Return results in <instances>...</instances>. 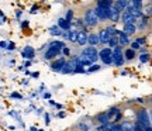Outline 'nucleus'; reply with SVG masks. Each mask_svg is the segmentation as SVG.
Here are the masks:
<instances>
[{"mask_svg":"<svg viewBox=\"0 0 152 131\" xmlns=\"http://www.w3.org/2000/svg\"><path fill=\"white\" fill-rule=\"evenodd\" d=\"M109 131H111V130H109Z\"/></svg>","mask_w":152,"mask_h":131,"instance_id":"obj_44","label":"nucleus"},{"mask_svg":"<svg viewBox=\"0 0 152 131\" xmlns=\"http://www.w3.org/2000/svg\"><path fill=\"white\" fill-rule=\"evenodd\" d=\"M110 117H111V116H110L109 113H102V114L97 116V120H99V123H102L103 126H106V124H109Z\"/></svg>","mask_w":152,"mask_h":131,"instance_id":"obj_14","label":"nucleus"},{"mask_svg":"<svg viewBox=\"0 0 152 131\" xmlns=\"http://www.w3.org/2000/svg\"><path fill=\"white\" fill-rule=\"evenodd\" d=\"M23 56H26V58H34V49L31 47H27V48L24 49V52H23Z\"/></svg>","mask_w":152,"mask_h":131,"instance_id":"obj_22","label":"nucleus"},{"mask_svg":"<svg viewBox=\"0 0 152 131\" xmlns=\"http://www.w3.org/2000/svg\"><path fill=\"white\" fill-rule=\"evenodd\" d=\"M120 45V38L118 35H115V37H111V40H110L109 42V47L110 48H115V47H118Z\"/></svg>","mask_w":152,"mask_h":131,"instance_id":"obj_21","label":"nucleus"},{"mask_svg":"<svg viewBox=\"0 0 152 131\" xmlns=\"http://www.w3.org/2000/svg\"><path fill=\"white\" fill-rule=\"evenodd\" d=\"M127 35H132V34L137 31V27L134 26V24H125L124 26V30H123Z\"/></svg>","mask_w":152,"mask_h":131,"instance_id":"obj_16","label":"nucleus"},{"mask_svg":"<svg viewBox=\"0 0 152 131\" xmlns=\"http://www.w3.org/2000/svg\"><path fill=\"white\" fill-rule=\"evenodd\" d=\"M99 42H100V37H99L97 34H90L89 35V44H90V47H94Z\"/></svg>","mask_w":152,"mask_h":131,"instance_id":"obj_17","label":"nucleus"},{"mask_svg":"<svg viewBox=\"0 0 152 131\" xmlns=\"http://www.w3.org/2000/svg\"><path fill=\"white\" fill-rule=\"evenodd\" d=\"M149 1H151V3H152V0H149Z\"/></svg>","mask_w":152,"mask_h":131,"instance_id":"obj_43","label":"nucleus"},{"mask_svg":"<svg viewBox=\"0 0 152 131\" xmlns=\"http://www.w3.org/2000/svg\"><path fill=\"white\" fill-rule=\"evenodd\" d=\"M85 21H86L87 26L94 27L99 21V17H97V14H96V10H87L86 14H85Z\"/></svg>","mask_w":152,"mask_h":131,"instance_id":"obj_2","label":"nucleus"},{"mask_svg":"<svg viewBox=\"0 0 152 131\" xmlns=\"http://www.w3.org/2000/svg\"><path fill=\"white\" fill-rule=\"evenodd\" d=\"M49 47H54V48H59V49H62V48H65V44L62 42V41H52Z\"/></svg>","mask_w":152,"mask_h":131,"instance_id":"obj_24","label":"nucleus"},{"mask_svg":"<svg viewBox=\"0 0 152 131\" xmlns=\"http://www.w3.org/2000/svg\"><path fill=\"white\" fill-rule=\"evenodd\" d=\"M58 117H59V119H64V117H65V113H59V114H58Z\"/></svg>","mask_w":152,"mask_h":131,"instance_id":"obj_39","label":"nucleus"},{"mask_svg":"<svg viewBox=\"0 0 152 131\" xmlns=\"http://www.w3.org/2000/svg\"><path fill=\"white\" fill-rule=\"evenodd\" d=\"M151 120H152V113H151Z\"/></svg>","mask_w":152,"mask_h":131,"instance_id":"obj_42","label":"nucleus"},{"mask_svg":"<svg viewBox=\"0 0 152 131\" xmlns=\"http://www.w3.org/2000/svg\"><path fill=\"white\" fill-rule=\"evenodd\" d=\"M127 10L131 13V16H134L135 18H140V17L145 16V14H142V11L140 10V9H127Z\"/></svg>","mask_w":152,"mask_h":131,"instance_id":"obj_19","label":"nucleus"},{"mask_svg":"<svg viewBox=\"0 0 152 131\" xmlns=\"http://www.w3.org/2000/svg\"><path fill=\"white\" fill-rule=\"evenodd\" d=\"M11 97H18V99H21V96H20L18 93H13V94H11Z\"/></svg>","mask_w":152,"mask_h":131,"instance_id":"obj_35","label":"nucleus"},{"mask_svg":"<svg viewBox=\"0 0 152 131\" xmlns=\"http://www.w3.org/2000/svg\"><path fill=\"white\" fill-rule=\"evenodd\" d=\"M99 69H100V66H99V65H92L89 69H87V73H93V72L99 71Z\"/></svg>","mask_w":152,"mask_h":131,"instance_id":"obj_28","label":"nucleus"},{"mask_svg":"<svg viewBox=\"0 0 152 131\" xmlns=\"http://www.w3.org/2000/svg\"><path fill=\"white\" fill-rule=\"evenodd\" d=\"M96 14H97L99 20H107V18H110V9L97 6V9H96Z\"/></svg>","mask_w":152,"mask_h":131,"instance_id":"obj_6","label":"nucleus"},{"mask_svg":"<svg viewBox=\"0 0 152 131\" xmlns=\"http://www.w3.org/2000/svg\"><path fill=\"white\" fill-rule=\"evenodd\" d=\"M27 26H28V23H27V21H24V23H23V24H21V27H23V28H26V27H27Z\"/></svg>","mask_w":152,"mask_h":131,"instance_id":"obj_38","label":"nucleus"},{"mask_svg":"<svg viewBox=\"0 0 152 131\" xmlns=\"http://www.w3.org/2000/svg\"><path fill=\"white\" fill-rule=\"evenodd\" d=\"M62 52H64L65 55H69V48H68V47H65V48H62Z\"/></svg>","mask_w":152,"mask_h":131,"instance_id":"obj_34","label":"nucleus"},{"mask_svg":"<svg viewBox=\"0 0 152 131\" xmlns=\"http://www.w3.org/2000/svg\"><path fill=\"white\" fill-rule=\"evenodd\" d=\"M138 123H141V124H144L145 127H151V117H149V114L147 113V110H141L140 113H138Z\"/></svg>","mask_w":152,"mask_h":131,"instance_id":"obj_4","label":"nucleus"},{"mask_svg":"<svg viewBox=\"0 0 152 131\" xmlns=\"http://www.w3.org/2000/svg\"><path fill=\"white\" fill-rule=\"evenodd\" d=\"M131 48H132V49H138V48H140V44L137 42V41H135V42H132V44H131Z\"/></svg>","mask_w":152,"mask_h":131,"instance_id":"obj_31","label":"nucleus"},{"mask_svg":"<svg viewBox=\"0 0 152 131\" xmlns=\"http://www.w3.org/2000/svg\"><path fill=\"white\" fill-rule=\"evenodd\" d=\"M6 47H7V44H6V42H4V41H1V48L4 49V48H6Z\"/></svg>","mask_w":152,"mask_h":131,"instance_id":"obj_37","label":"nucleus"},{"mask_svg":"<svg viewBox=\"0 0 152 131\" xmlns=\"http://www.w3.org/2000/svg\"><path fill=\"white\" fill-rule=\"evenodd\" d=\"M76 42L79 45H85L86 42H89V35L86 34V31H77V41Z\"/></svg>","mask_w":152,"mask_h":131,"instance_id":"obj_9","label":"nucleus"},{"mask_svg":"<svg viewBox=\"0 0 152 131\" xmlns=\"http://www.w3.org/2000/svg\"><path fill=\"white\" fill-rule=\"evenodd\" d=\"M79 127H80V130H82V131H87V130H89V127L85 126V124H79Z\"/></svg>","mask_w":152,"mask_h":131,"instance_id":"obj_33","label":"nucleus"},{"mask_svg":"<svg viewBox=\"0 0 152 131\" xmlns=\"http://www.w3.org/2000/svg\"><path fill=\"white\" fill-rule=\"evenodd\" d=\"M113 59H114V65H123L124 64V56H123V49H121V47H115V48H113Z\"/></svg>","mask_w":152,"mask_h":131,"instance_id":"obj_3","label":"nucleus"},{"mask_svg":"<svg viewBox=\"0 0 152 131\" xmlns=\"http://www.w3.org/2000/svg\"><path fill=\"white\" fill-rule=\"evenodd\" d=\"M49 33L52 34V35H61V34H64L62 31H61V27H59V26L51 27V28H49Z\"/></svg>","mask_w":152,"mask_h":131,"instance_id":"obj_23","label":"nucleus"},{"mask_svg":"<svg viewBox=\"0 0 152 131\" xmlns=\"http://www.w3.org/2000/svg\"><path fill=\"white\" fill-rule=\"evenodd\" d=\"M58 26L61 27V30H64V31H69V28H71V23L68 21L66 18H59V20H58Z\"/></svg>","mask_w":152,"mask_h":131,"instance_id":"obj_13","label":"nucleus"},{"mask_svg":"<svg viewBox=\"0 0 152 131\" xmlns=\"http://www.w3.org/2000/svg\"><path fill=\"white\" fill-rule=\"evenodd\" d=\"M149 54H141V56H140V61H141L142 64H145V62H148L149 61Z\"/></svg>","mask_w":152,"mask_h":131,"instance_id":"obj_27","label":"nucleus"},{"mask_svg":"<svg viewBox=\"0 0 152 131\" xmlns=\"http://www.w3.org/2000/svg\"><path fill=\"white\" fill-rule=\"evenodd\" d=\"M13 48H14V44L10 42V44H9V51H13Z\"/></svg>","mask_w":152,"mask_h":131,"instance_id":"obj_36","label":"nucleus"},{"mask_svg":"<svg viewBox=\"0 0 152 131\" xmlns=\"http://www.w3.org/2000/svg\"><path fill=\"white\" fill-rule=\"evenodd\" d=\"M99 37H100V42H103V44H109L110 40H111V35L109 34L107 28H106V30H102L100 34H99Z\"/></svg>","mask_w":152,"mask_h":131,"instance_id":"obj_12","label":"nucleus"},{"mask_svg":"<svg viewBox=\"0 0 152 131\" xmlns=\"http://www.w3.org/2000/svg\"><path fill=\"white\" fill-rule=\"evenodd\" d=\"M128 4H130V0H117V1L114 3V6H115L120 11L124 10L125 7H128Z\"/></svg>","mask_w":152,"mask_h":131,"instance_id":"obj_15","label":"nucleus"},{"mask_svg":"<svg viewBox=\"0 0 152 131\" xmlns=\"http://www.w3.org/2000/svg\"><path fill=\"white\" fill-rule=\"evenodd\" d=\"M69 40L71 41H77V31H69Z\"/></svg>","mask_w":152,"mask_h":131,"instance_id":"obj_26","label":"nucleus"},{"mask_svg":"<svg viewBox=\"0 0 152 131\" xmlns=\"http://www.w3.org/2000/svg\"><path fill=\"white\" fill-rule=\"evenodd\" d=\"M145 16H152V6H148L147 9H145Z\"/></svg>","mask_w":152,"mask_h":131,"instance_id":"obj_30","label":"nucleus"},{"mask_svg":"<svg viewBox=\"0 0 152 131\" xmlns=\"http://www.w3.org/2000/svg\"><path fill=\"white\" fill-rule=\"evenodd\" d=\"M110 20L111 21H118L120 20V10L114 4L110 7Z\"/></svg>","mask_w":152,"mask_h":131,"instance_id":"obj_10","label":"nucleus"},{"mask_svg":"<svg viewBox=\"0 0 152 131\" xmlns=\"http://www.w3.org/2000/svg\"><path fill=\"white\" fill-rule=\"evenodd\" d=\"M62 49H59V48H54V47H49V49L45 52V58L47 59H52V58H55L56 55L59 54Z\"/></svg>","mask_w":152,"mask_h":131,"instance_id":"obj_11","label":"nucleus"},{"mask_svg":"<svg viewBox=\"0 0 152 131\" xmlns=\"http://www.w3.org/2000/svg\"><path fill=\"white\" fill-rule=\"evenodd\" d=\"M83 54L87 55L90 59H92V62L94 64L96 61H97L99 58V54H97V49L94 48V47H86V49H83Z\"/></svg>","mask_w":152,"mask_h":131,"instance_id":"obj_5","label":"nucleus"},{"mask_svg":"<svg viewBox=\"0 0 152 131\" xmlns=\"http://www.w3.org/2000/svg\"><path fill=\"white\" fill-rule=\"evenodd\" d=\"M44 97H45V99H49V97H51V94H49V93H45V94H44Z\"/></svg>","mask_w":152,"mask_h":131,"instance_id":"obj_40","label":"nucleus"},{"mask_svg":"<svg viewBox=\"0 0 152 131\" xmlns=\"http://www.w3.org/2000/svg\"><path fill=\"white\" fill-rule=\"evenodd\" d=\"M72 18H73V11L68 10V13H66V20H68V21H71Z\"/></svg>","mask_w":152,"mask_h":131,"instance_id":"obj_29","label":"nucleus"},{"mask_svg":"<svg viewBox=\"0 0 152 131\" xmlns=\"http://www.w3.org/2000/svg\"><path fill=\"white\" fill-rule=\"evenodd\" d=\"M137 42L140 44V45H141V44H144V42H145V37H140V38H137Z\"/></svg>","mask_w":152,"mask_h":131,"instance_id":"obj_32","label":"nucleus"},{"mask_svg":"<svg viewBox=\"0 0 152 131\" xmlns=\"http://www.w3.org/2000/svg\"><path fill=\"white\" fill-rule=\"evenodd\" d=\"M118 38H120V45H127L128 44V35L124 31H118Z\"/></svg>","mask_w":152,"mask_h":131,"instance_id":"obj_18","label":"nucleus"},{"mask_svg":"<svg viewBox=\"0 0 152 131\" xmlns=\"http://www.w3.org/2000/svg\"><path fill=\"white\" fill-rule=\"evenodd\" d=\"M132 1H137V3H142V0H132Z\"/></svg>","mask_w":152,"mask_h":131,"instance_id":"obj_41","label":"nucleus"},{"mask_svg":"<svg viewBox=\"0 0 152 131\" xmlns=\"http://www.w3.org/2000/svg\"><path fill=\"white\" fill-rule=\"evenodd\" d=\"M97 4L100 6V7H107V9H110L114 3H113V0H99Z\"/></svg>","mask_w":152,"mask_h":131,"instance_id":"obj_20","label":"nucleus"},{"mask_svg":"<svg viewBox=\"0 0 152 131\" xmlns=\"http://www.w3.org/2000/svg\"><path fill=\"white\" fill-rule=\"evenodd\" d=\"M66 62H68V61H65L64 58H61V59H58L56 62H54V64L51 65V68H52L54 71H56V72H62L64 66L66 65Z\"/></svg>","mask_w":152,"mask_h":131,"instance_id":"obj_8","label":"nucleus"},{"mask_svg":"<svg viewBox=\"0 0 152 131\" xmlns=\"http://www.w3.org/2000/svg\"><path fill=\"white\" fill-rule=\"evenodd\" d=\"M99 56L102 58L106 65H110V64H114V59H113V48H103L100 52H99Z\"/></svg>","mask_w":152,"mask_h":131,"instance_id":"obj_1","label":"nucleus"},{"mask_svg":"<svg viewBox=\"0 0 152 131\" xmlns=\"http://www.w3.org/2000/svg\"><path fill=\"white\" fill-rule=\"evenodd\" d=\"M121 20L124 21V24H134V21H135L137 18L134 16H131V13L128 10H125L123 13V16H121Z\"/></svg>","mask_w":152,"mask_h":131,"instance_id":"obj_7","label":"nucleus"},{"mask_svg":"<svg viewBox=\"0 0 152 131\" xmlns=\"http://www.w3.org/2000/svg\"><path fill=\"white\" fill-rule=\"evenodd\" d=\"M134 56H135V51H134L132 48L127 49V52H125V58H127V59H132Z\"/></svg>","mask_w":152,"mask_h":131,"instance_id":"obj_25","label":"nucleus"}]
</instances>
